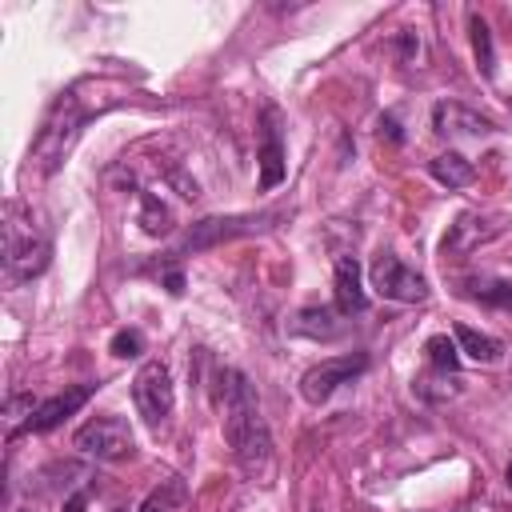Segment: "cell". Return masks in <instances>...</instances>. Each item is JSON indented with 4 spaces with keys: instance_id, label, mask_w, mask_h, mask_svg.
I'll return each mask as SVG.
<instances>
[{
    "instance_id": "obj_9",
    "label": "cell",
    "mask_w": 512,
    "mask_h": 512,
    "mask_svg": "<svg viewBox=\"0 0 512 512\" xmlns=\"http://www.w3.org/2000/svg\"><path fill=\"white\" fill-rule=\"evenodd\" d=\"M432 132H436V136H492V132H496V120L480 116V112L468 108V104L440 100V104L432 108Z\"/></svg>"
},
{
    "instance_id": "obj_2",
    "label": "cell",
    "mask_w": 512,
    "mask_h": 512,
    "mask_svg": "<svg viewBox=\"0 0 512 512\" xmlns=\"http://www.w3.org/2000/svg\"><path fill=\"white\" fill-rule=\"evenodd\" d=\"M220 412H224L220 428H224V440L232 448V460L240 464L244 476L264 480L272 472V432H268V420L260 412L252 380L236 368L220 372Z\"/></svg>"
},
{
    "instance_id": "obj_3",
    "label": "cell",
    "mask_w": 512,
    "mask_h": 512,
    "mask_svg": "<svg viewBox=\"0 0 512 512\" xmlns=\"http://www.w3.org/2000/svg\"><path fill=\"white\" fill-rule=\"evenodd\" d=\"M0 268H4V284H28L36 280L48 260H52V240L48 232L32 220V212L24 204H8L4 208V224H0Z\"/></svg>"
},
{
    "instance_id": "obj_26",
    "label": "cell",
    "mask_w": 512,
    "mask_h": 512,
    "mask_svg": "<svg viewBox=\"0 0 512 512\" xmlns=\"http://www.w3.org/2000/svg\"><path fill=\"white\" fill-rule=\"evenodd\" d=\"M84 508H88V492H76L64 500V512H84Z\"/></svg>"
},
{
    "instance_id": "obj_25",
    "label": "cell",
    "mask_w": 512,
    "mask_h": 512,
    "mask_svg": "<svg viewBox=\"0 0 512 512\" xmlns=\"http://www.w3.org/2000/svg\"><path fill=\"white\" fill-rule=\"evenodd\" d=\"M164 284H168V292H172V296H180V292H184V276H180V268L164 272Z\"/></svg>"
},
{
    "instance_id": "obj_22",
    "label": "cell",
    "mask_w": 512,
    "mask_h": 512,
    "mask_svg": "<svg viewBox=\"0 0 512 512\" xmlns=\"http://www.w3.org/2000/svg\"><path fill=\"white\" fill-rule=\"evenodd\" d=\"M140 228H144L148 236H164V232L172 228V212L160 204L156 192H140Z\"/></svg>"
},
{
    "instance_id": "obj_17",
    "label": "cell",
    "mask_w": 512,
    "mask_h": 512,
    "mask_svg": "<svg viewBox=\"0 0 512 512\" xmlns=\"http://www.w3.org/2000/svg\"><path fill=\"white\" fill-rule=\"evenodd\" d=\"M184 508H188V484L184 476H168L140 500L136 512H184Z\"/></svg>"
},
{
    "instance_id": "obj_8",
    "label": "cell",
    "mask_w": 512,
    "mask_h": 512,
    "mask_svg": "<svg viewBox=\"0 0 512 512\" xmlns=\"http://www.w3.org/2000/svg\"><path fill=\"white\" fill-rule=\"evenodd\" d=\"M368 368V352H344V356H328L320 364H312L300 376V396L308 404H324L340 384H352L360 372Z\"/></svg>"
},
{
    "instance_id": "obj_21",
    "label": "cell",
    "mask_w": 512,
    "mask_h": 512,
    "mask_svg": "<svg viewBox=\"0 0 512 512\" xmlns=\"http://www.w3.org/2000/svg\"><path fill=\"white\" fill-rule=\"evenodd\" d=\"M424 356H428V368H432V372L460 376V348H456V340H448V336H428Z\"/></svg>"
},
{
    "instance_id": "obj_5",
    "label": "cell",
    "mask_w": 512,
    "mask_h": 512,
    "mask_svg": "<svg viewBox=\"0 0 512 512\" xmlns=\"http://www.w3.org/2000/svg\"><path fill=\"white\" fill-rule=\"evenodd\" d=\"M72 448L92 456V460H104V464H116V460H128L136 452V436L128 428L124 416H92L84 428H76L72 436Z\"/></svg>"
},
{
    "instance_id": "obj_10",
    "label": "cell",
    "mask_w": 512,
    "mask_h": 512,
    "mask_svg": "<svg viewBox=\"0 0 512 512\" xmlns=\"http://www.w3.org/2000/svg\"><path fill=\"white\" fill-rule=\"evenodd\" d=\"M96 388H100V384H76V388H64V392H56V396L40 400V404H36V412H32L28 432H52V428H60L76 408H84V404H88V396H92Z\"/></svg>"
},
{
    "instance_id": "obj_12",
    "label": "cell",
    "mask_w": 512,
    "mask_h": 512,
    "mask_svg": "<svg viewBox=\"0 0 512 512\" xmlns=\"http://www.w3.org/2000/svg\"><path fill=\"white\" fill-rule=\"evenodd\" d=\"M336 312L340 316H352V312H364L368 308V292L360 284V264L356 256H336Z\"/></svg>"
},
{
    "instance_id": "obj_1",
    "label": "cell",
    "mask_w": 512,
    "mask_h": 512,
    "mask_svg": "<svg viewBox=\"0 0 512 512\" xmlns=\"http://www.w3.org/2000/svg\"><path fill=\"white\" fill-rule=\"evenodd\" d=\"M124 80H112V76H84L76 84H68L44 112L40 120V132L32 136V148H28V160L40 176H52L64 156L72 152V144L80 140L84 124L92 116H104L108 108H116L124 100Z\"/></svg>"
},
{
    "instance_id": "obj_18",
    "label": "cell",
    "mask_w": 512,
    "mask_h": 512,
    "mask_svg": "<svg viewBox=\"0 0 512 512\" xmlns=\"http://www.w3.org/2000/svg\"><path fill=\"white\" fill-rule=\"evenodd\" d=\"M460 292L476 304H488V308H512V280H492V276H472L460 284Z\"/></svg>"
},
{
    "instance_id": "obj_19",
    "label": "cell",
    "mask_w": 512,
    "mask_h": 512,
    "mask_svg": "<svg viewBox=\"0 0 512 512\" xmlns=\"http://www.w3.org/2000/svg\"><path fill=\"white\" fill-rule=\"evenodd\" d=\"M468 32H472V52H476V64L484 76H496V48H492V32L484 24L480 12H468Z\"/></svg>"
},
{
    "instance_id": "obj_20",
    "label": "cell",
    "mask_w": 512,
    "mask_h": 512,
    "mask_svg": "<svg viewBox=\"0 0 512 512\" xmlns=\"http://www.w3.org/2000/svg\"><path fill=\"white\" fill-rule=\"evenodd\" d=\"M36 396L32 392H8V400H4V436L12 440L20 428H28L32 424V412H36Z\"/></svg>"
},
{
    "instance_id": "obj_4",
    "label": "cell",
    "mask_w": 512,
    "mask_h": 512,
    "mask_svg": "<svg viewBox=\"0 0 512 512\" xmlns=\"http://www.w3.org/2000/svg\"><path fill=\"white\" fill-rule=\"evenodd\" d=\"M276 216H280V212H260V216H204V220H196V224L160 256V268H164L168 260H184L188 252H204V248H216V244H224V240L260 232V228H268Z\"/></svg>"
},
{
    "instance_id": "obj_6",
    "label": "cell",
    "mask_w": 512,
    "mask_h": 512,
    "mask_svg": "<svg viewBox=\"0 0 512 512\" xmlns=\"http://www.w3.org/2000/svg\"><path fill=\"white\" fill-rule=\"evenodd\" d=\"M368 284L376 288V296H384V300H396V304H424L428 300V280L416 272V268H408L400 256H392V252H376L372 256V264H368Z\"/></svg>"
},
{
    "instance_id": "obj_15",
    "label": "cell",
    "mask_w": 512,
    "mask_h": 512,
    "mask_svg": "<svg viewBox=\"0 0 512 512\" xmlns=\"http://www.w3.org/2000/svg\"><path fill=\"white\" fill-rule=\"evenodd\" d=\"M336 316H340L336 308H300L296 320H292V332L296 336H312V340H336L344 332V324Z\"/></svg>"
},
{
    "instance_id": "obj_13",
    "label": "cell",
    "mask_w": 512,
    "mask_h": 512,
    "mask_svg": "<svg viewBox=\"0 0 512 512\" xmlns=\"http://www.w3.org/2000/svg\"><path fill=\"white\" fill-rule=\"evenodd\" d=\"M480 224H488V220H480V216H460L452 228H448V236L440 240V252L444 256H460V252H472L476 244H484V240H492L504 224H492V228H480Z\"/></svg>"
},
{
    "instance_id": "obj_24",
    "label": "cell",
    "mask_w": 512,
    "mask_h": 512,
    "mask_svg": "<svg viewBox=\"0 0 512 512\" xmlns=\"http://www.w3.org/2000/svg\"><path fill=\"white\" fill-rule=\"evenodd\" d=\"M380 140H392V144H400V140H404V132H400L396 116H380Z\"/></svg>"
},
{
    "instance_id": "obj_27",
    "label": "cell",
    "mask_w": 512,
    "mask_h": 512,
    "mask_svg": "<svg viewBox=\"0 0 512 512\" xmlns=\"http://www.w3.org/2000/svg\"><path fill=\"white\" fill-rule=\"evenodd\" d=\"M504 476H508V488H512V464H508V472H504Z\"/></svg>"
},
{
    "instance_id": "obj_14",
    "label": "cell",
    "mask_w": 512,
    "mask_h": 512,
    "mask_svg": "<svg viewBox=\"0 0 512 512\" xmlns=\"http://www.w3.org/2000/svg\"><path fill=\"white\" fill-rule=\"evenodd\" d=\"M428 172L444 184V188H468L472 180H476V164L464 156V152H440V156H432L428 160Z\"/></svg>"
},
{
    "instance_id": "obj_23",
    "label": "cell",
    "mask_w": 512,
    "mask_h": 512,
    "mask_svg": "<svg viewBox=\"0 0 512 512\" xmlns=\"http://www.w3.org/2000/svg\"><path fill=\"white\" fill-rule=\"evenodd\" d=\"M108 352L120 356V360L140 356V352H144V332H140V328H120V332L108 340Z\"/></svg>"
},
{
    "instance_id": "obj_11",
    "label": "cell",
    "mask_w": 512,
    "mask_h": 512,
    "mask_svg": "<svg viewBox=\"0 0 512 512\" xmlns=\"http://www.w3.org/2000/svg\"><path fill=\"white\" fill-rule=\"evenodd\" d=\"M256 160H260V188H276L284 180V172H288L276 108H264V116H260V152H256Z\"/></svg>"
},
{
    "instance_id": "obj_7",
    "label": "cell",
    "mask_w": 512,
    "mask_h": 512,
    "mask_svg": "<svg viewBox=\"0 0 512 512\" xmlns=\"http://www.w3.org/2000/svg\"><path fill=\"white\" fill-rule=\"evenodd\" d=\"M132 404H136V412H140V420H144L148 428H160V424L172 416V408H176V388H172V372H168L164 360L140 364V372H136V380H132Z\"/></svg>"
},
{
    "instance_id": "obj_28",
    "label": "cell",
    "mask_w": 512,
    "mask_h": 512,
    "mask_svg": "<svg viewBox=\"0 0 512 512\" xmlns=\"http://www.w3.org/2000/svg\"><path fill=\"white\" fill-rule=\"evenodd\" d=\"M16 512H28V508H16Z\"/></svg>"
},
{
    "instance_id": "obj_16",
    "label": "cell",
    "mask_w": 512,
    "mask_h": 512,
    "mask_svg": "<svg viewBox=\"0 0 512 512\" xmlns=\"http://www.w3.org/2000/svg\"><path fill=\"white\" fill-rule=\"evenodd\" d=\"M452 336H456V348H460L464 356H472L476 364H496V360L504 356V344H500L496 336L476 332V328H468V324H456Z\"/></svg>"
}]
</instances>
